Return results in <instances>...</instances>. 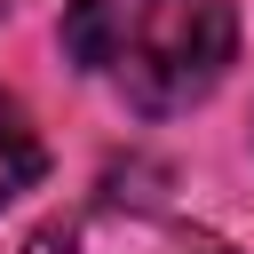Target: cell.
<instances>
[{"label":"cell","instance_id":"6da1fadb","mask_svg":"<svg viewBox=\"0 0 254 254\" xmlns=\"http://www.w3.org/2000/svg\"><path fill=\"white\" fill-rule=\"evenodd\" d=\"M64 56L95 71L119 103L143 119H175L214 95V79L238 56L230 0H71L64 8Z\"/></svg>","mask_w":254,"mask_h":254},{"label":"cell","instance_id":"7a4b0ae2","mask_svg":"<svg viewBox=\"0 0 254 254\" xmlns=\"http://www.w3.org/2000/svg\"><path fill=\"white\" fill-rule=\"evenodd\" d=\"M24 254H230L214 230L151 206H71L24 238Z\"/></svg>","mask_w":254,"mask_h":254},{"label":"cell","instance_id":"3957f363","mask_svg":"<svg viewBox=\"0 0 254 254\" xmlns=\"http://www.w3.org/2000/svg\"><path fill=\"white\" fill-rule=\"evenodd\" d=\"M48 175V143H40V127H32V111L0 87V206L16 198V190H32Z\"/></svg>","mask_w":254,"mask_h":254},{"label":"cell","instance_id":"277c9868","mask_svg":"<svg viewBox=\"0 0 254 254\" xmlns=\"http://www.w3.org/2000/svg\"><path fill=\"white\" fill-rule=\"evenodd\" d=\"M0 8H8V0H0Z\"/></svg>","mask_w":254,"mask_h":254}]
</instances>
